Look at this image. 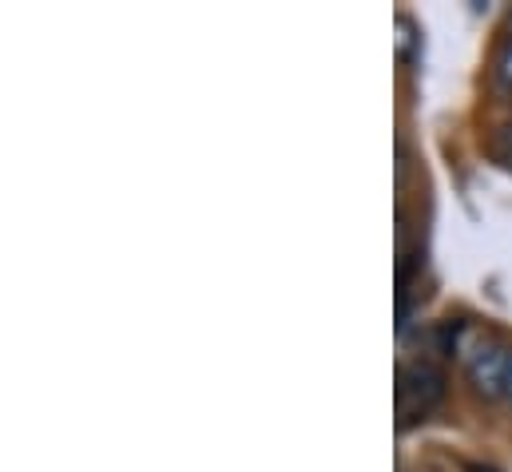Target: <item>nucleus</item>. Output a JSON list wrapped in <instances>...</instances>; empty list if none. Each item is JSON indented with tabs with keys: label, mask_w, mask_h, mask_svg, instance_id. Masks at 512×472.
Segmentation results:
<instances>
[{
	"label": "nucleus",
	"mask_w": 512,
	"mask_h": 472,
	"mask_svg": "<svg viewBox=\"0 0 512 472\" xmlns=\"http://www.w3.org/2000/svg\"><path fill=\"white\" fill-rule=\"evenodd\" d=\"M445 397V373L429 361H413L397 373V405H401V417L413 421V417H425L433 405H441Z\"/></svg>",
	"instance_id": "nucleus-1"
},
{
	"label": "nucleus",
	"mask_w": 512,
	"mask_h": 472,
	"mask_svg": "<svg viewBox=\"0 0 512 472\" xmlns=\"http://www.w3.org/2000/svg\"><path fill=\"white\" fill-rule=\"evenodd\" d=\"M465 369H469V381H473V389H477L481 397H505L509 350H501V346H493V342H481V346L469 354Z\"/></svg>",
	"instance_id": "nucleus-2"
},
{
	"label": "nucleus",
	"mask_w": 512,
	"mask_h": 472,
	"mask_svg": "<svg viewBox=\"0 0 512 472\" xmlns=\"http://www.w3.org/2000/svg\"><path fill=\"white\" fill-rule=\"evenodd\" d=\"M497 76H501V84H509L512 88V40L501 48V60H497Z\"/></svg>",
	"instance_id": "nucleus-3"
},
{
	"label": "nucleus",
	"mask_w": 512,
	"mask_h": 472,
	"mask_svg": "<svg viewBox=\"0 0 512 472\" xmlns=\"http://www.w3.org/2000/svg\"><path fill=\"white\" fill-rule=\"evenodd\" d=\"M505 397L512 401V350H509V369H505Z\"/></svg>",
	"instance_id": "nucleus-4"
}]
</instances>
